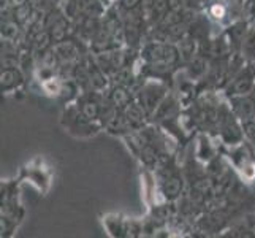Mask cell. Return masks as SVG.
<instances>
[{
  "label": "cell",
  "instance_id": "obj_1",
  "mask_svg": "<svg viewBox=\"0 0 255 238\" xmlns=\"http://www.w3.org/2000/svg\"><path fill=\"white\" fill-rule=\"evenodd\" d=\"M21 83H22V75L19 73V70L8 67L2 73V89H5V91H11L14 87L19 86Z\"/></svg>",
  "mask_w": 255,
  "mask_h": 238
},
{
  "label": "cell",
  "instance_id": "obj_2",
  "mask_svg": "<svg viewBox=\"0 0 255 238\" xmlns=\"http://www.w3.org/2000/svg\"><path fill=\"white\" fill-rule=\"evenodd\" d=\"M254 89V83H252V79L251 78H241L238 79L235 84H233V91L235 94H248L249 91Z\"/></svg>",
  "mask_w": 255,
  "mask_h": 238
},
{
  "label": "cell",
  "instance_id": "obj_3",
  "mask_svg": "<svg viewBox=\"0 0 255 238\" xmlns=\"http://www.w3.org/2000/svg\"><path fill=\"white\" fill-rule=\"evenodd\" d=\"M209 14L214 17V19H222V17L227 14V8L222 5V3H216L211 6V10H209Z\"/></svg>",
  "mask_w": 255,
  "mask_h": 238
},
{
  "label": "cell",
  "instance_id": "obj_4",
  "mask_svg": "<svg viewBox=\"0 0 255 238\" xmlns=\"http://www.w3.org/2000/svg\"><path fill=\"white\" fill-rule=\"evenodd\" d=\"M139 2H141V0H122V6L127 8V10H133V8L138 6Z\"/></svg>",
  "mask_w": 255,
  "mask_h": 238
}]
</instances>
